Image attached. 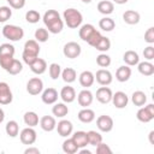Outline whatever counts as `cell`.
<instances>
[{
  "instance_id": "cell-1",
  "label": "cell",
  "mask_w": 154,
  "mask_h": 154,
  "mask_svg": "<svg viewBox=\"0 0 154 154\" xmlns=\"http://www.w3.org/2000/svg\"><path fill=\"white\" fill-rule=\"evenodd\" d=\"M43 23L47 26L48 31L52 34H59L64 28V22L60 18V14L55 10H48L43 14Z\"/></svg>"
},
{
  "instance_id": "cell-2",
  "label": "cell",
  "mask_w": 154,
  "mask_h": 154,
  "mask_svg": "<svg viewBox=\"0 0 154 154\" xmlns=\"http://www.w3.org/2000/svg\"><path fill=\"white\" fill-rule=\"evenodd\" d=\"M38 53H40V46L37 43V41L36 40H28L24 43L22 58H23L24 63L30 66L38 58Z\"/></svg>"
},
{
  "instance_id": "cell-3",
  "label": "cell",
  "mask_w": 154,
  "mask_h": 154,
  "mask_svg": "<svg viewBox=\"0 0 154 154\" xmlns=\"http://www.w3.org/2000/svg\"><path fill=\"white\" fill-rule=\"evenodd\" d=\"M63 17H64L65 24L70 29H77L83 22L82 13L76 8H66L63 13Z\"/></svg>"
},
{
  "instance_id": "cell-4",
  "label": "cell",
  "mask_w": 154,
  "mask_h": 154,
  "mask_svg": "<svg viewBox=\"0 0 154 154\" xmlns=\"http://www.w3.org/2000/svg\"><path fill=\"white\" fill-rule=\"evenodd\" d=\"M14 46L11 43H2L0 45V66L6 71L12 60L14 59Z\"/></svg>"
},
{
  "instance_id": "cell-5",
  "label": "cell",
  "mask_w": 154,
  "mask_h": 154,
  "mask_svg": "<svg viewBox=\"0 0 154 154\" xmlns=\"http://www.w3.org/2000/svg\"><path fill=\"white\" fill-rule=\"evenodd\" d=\"M2 35L10 41H19L24 37V30L18 25L6 24L2 28Z\"/></svg>"
},
{
  "instance_id": "cell-6",
  "label": "cell",
  "mask_w": 154,
  "mask_h": 154,
  "mask_svg": "<svg viewBox=\"0 0 154 154\" xmlns=\"http://www.w3.org/2000/svg\"><path fill=\"white\" fill-rule=\"evenodd\" d=\"M136 118L142 123H149L150 120H153L154 119V105L149 103L144 107H141L136 113Z\"/></svg>"
},
{
  "instance_id": "cell-7",
  "label": "cell",
  "mask_w": 154,
  "mask_h": 154,
  "mask_svg": "<svg viewBox=\"0 0 154 154\" xmlns=\"http://www.w3.org/2000/svg\"><path fill=\"white\" fill-rule=\"evenodd\" d=\"M81 52H82L81 46H79L77 42H75V41L67 42V43L64 46V48H63V53H64V55H65L66 58H69V59L78 58L79 54H81Z\"/></svg>"
},
{
  "instance_id": "cell-8",
  "label": "cell",
  "mask_w": 154,
  "mask_h": 154,
  "mask_svg": "<svg viewBox=\"0 0 154 154\" xmlns=\"http://www.w3.org/2000/svg\"><path fill=\"white\" fill-rule=\"evenodd\" d=\"M19 138H20V142L23 144H26V146H30V144H34L36 142V138H37V134L36 131L31 128V126H28L25 129H23L19 134Z\"/></svg>"
},
{
  "instance_id": "cell-9",
  "label": "cell",
  "mask_w": 154,
  "mask_h": 154,
  "mask_svg": "<svg viewBox=\"0 0 154 154\" xmlns=\"http://www.w3.org/2000/svg\"><path fill=\"white\" fill-rule=\"evenodd\" d=\"M43 90V82L38 77L30 78L26 83V91L30 95H38Z\"/></svg>"
},
{
  "instance_id": "cell-10",
  "label": "cell",
  "mask_w": 154,
  "mask_h": 154,
  "mask_svg": "<svg viewBox=\"0 0 154 154\" xmlns=\"http://www.w3.org/2000/svg\"><path fill=\"white\" fill-rule=\"evenodd\" d=\"M96 126L102 132H109L113 129V119L107 114H102V116L97 117Z\"/></svg>"
},
{
  "instance_id": "cell-11",
  "label": "cell",
  "mask_w": 154,
  "mask_h": 154,
  "mask_svg": "<svg viewBox=\"0 0 154 154\" xmlns=\"http://www.w3.org/2000/svg\"><path fill=\"white\" fill-rule=\"evenodd\" d=\"M13 100L10 85L6 82H0V105H8Z\"/></svg>"
},
{
  "instance_id": "cell-12",
  "label": "cell",
  "mask_w": 154,
  "mask_h": 154,
  "mask_svg": "<svg viewBox=\"0 0 154 154\" xmlns=\"http://www.w3.org/2000/svg\"><path fill=\"white\" fill-rule=\"evenodd\" d=\"M94 76H95L96 82H97L100 85H108V84L112 83V79H113L112 73H111L108 70H106V69H100V70H97V71H96V75H94Z\"/></svg>"
},
{
  "instance_id": "cell-13",
  "label": "cell",
  "mask_w": 154,
  "mask_h": 154,
  "mask_svg": "<svg viewBox=\"0 0 154 154\" xmlns=\"http://www.w3.org/2000/svg\"><path fill=\"white\" fill-rule=\"evenodd\" d=\"M112 95H113L112 90L108 87L102 85V87H100L96 90V95L95 96H96V100L99 102H101V103H108L112 100Z\"/></svg>"
},
{
  "instance_id": "cell-14",
  "label": "cell",
  "mask_w": 154,
  "mask_h": 154,
  "mask_svg": "<svg viewBox=\"0 0 154 154\" xmlns=\"http://www.w3.org/2000/svg\"><path fill=\"white\" fill-rule=\"evenodd\" d=\"M57 131L58 134L61 136V137H67L72 134V130H73V125L70 120H66V119H63L60 120L58 124H57Z\"/></svg>"
},
{
  "instance_id": "cell-15",
  "label": "cell",
  "mask_w": 154,
  "mask_h": 154,
  "mask_svg": "<svg viewBox=\"0 0 154 154\" xmlns=\"http://www.w3.org/2000/svg\"><path fill=\"white\" fill-rule=\"evenodd\" d=\"M58 91L54 89V88H47L42 91V95H41V99H42V102L46 103V105H53L58 101Z\"/></svg>"
},
{
  "instance_id": "cell-16",
  "label": "cell",
  "mask_w": 154,
  "mask_h": 154,
  "mask_svg": "<svg viewBox=\"0 0 154 154\" xmlns=\"http://www.w3.org/2000/svg\"><path fill=\"white\" fill-rule=\"evenodd\" d=\"M114 105L116 108H124L128 106L129 102V97L124 91H116L112 95V100H111Z\"/></svg>"
},
{
  "instance_id": "cell-17",
  "label": "cell",
  "mask_w": 154,
  "mask_h": 154,
  "mask_svg": "<svg viewBox=\"0 0 154 154\" xmlns=\"http://www.w3.org/2000/svg\"><path fill=\"white\" fill-rule=\"evenodd\" d=\"M93 100H94L93 93H91L90 90H88V89L81 90L79 94H78V96H77V101H78L79 106H82V107H88V106H90L91 102H93Z\"/></svg>"
},
{
  "instance_id": "cell-18",
  "label": "cell",
  "mask_w": 154,
  "mask_h": 154,
  "mask_svg": "<svg viewBox=\"0 0 154 154\" xmlns=\"http://www.w3.org/2000/svg\"><path fill=\"white\" fill-rule=\"evenodd\" d=\"M60 97L61 100L65 102V103H71L75 101L76 99V91L70 85H66V87H63L61 90H60Z\"/></svg>"
},
{
  "instance_id": "cell-19",
  "label": "cell",
  "mask_w": 154,
  "mask_h": 154,
  "mask_svg": "<svg viewBox=\"0 0 154 154\" xmlns=\"http://www.w3.org/2000/svg\"><path fill=\"white\" fill-rule=\"evenodd\" d=\"M78 117V120L84 123V124H88V123H91L94 119H95V112L88 107H83V109H81L77 114Z\"/></svg>"
},
{
  "instance_id": "cell-20",
  "label": "cell",
  "mask_w": 154,
  "mask_h": 154,
  "mask_svg": "<svg viewBox=\"0 0 154 154\" xmlns=\"http://www.w3.org/2000/svg\"><path fill=\"white\" fill-rule=\"evenodd\" d=\"M40 126L42 130L45 131H53L57 126V122H55V118L52 117V116H43L41 119H40Z\"/></svg>"
},
{
  "instance_id": "cell-21",
  "label": "cell",
  "mask_w": 154,
  "mask_h": 154,
  "mask_svg": "<svg viewBox=\"0 0 154 154\" xmlns=\"http://www.w3.org/2000/svg\"><path fill=\"white\" fill-rule=\"evenodd\" d=\"M78 81H79V84L84 88H89L94 84V81H95V76L91 71H83L79 77H78Z\"/></svg>"
},
{
  "instance_id": "cell-22",
  "label": "cell",
  "mask_w": 154,
  "mask_h": 154,
  "mask_svg": "<svg viewBox=\"0 0 154 154\" xmlns=\"http://www.w3.org/2000/svg\"><path fill=\"white\" fill-rule=\"evenodd\" d=\"M96 31V29L94 28L93 24H84L81 26L79 31H78V35H79V38L88 42V40L94 35V32Z\"/></svg>"
},
{
  "instance_id": "cell-23",
  "label": "cell",
  "mask_w": 154,
  "mask_h": 154,
  "mask_svg": "<svg viewBox=\"0 0 154 154\" xmlns=\"http://www.w3.org/2000/svg\"><path fill=\"white\" fill-rule=\"evenodd\" d=\"M141 19V16L137 11H134V10H128L123 13V20L126 23V24H130V25H134V24H137Z\"/></svg>"
},
{
  "instance_id": "cell-24",
  "label": "cell",
  "mask_w": 154,
  "mask_h": 154,
  "mask_svg": "<svg viewBox=\"0 0 154 154\" xmlns=\"http://www.w3.org/2000/svg\"><path fill=\"white\" fill-rule=\"evenodd\" d=\"M131 77V69L128 66V65H124V66H119L116 71V78L117 81L119 82H126L129 81V78Z\"/></svg>"
},
{
  "instance_id": "cell-25",
  "label": "cell",
  "mask_w": 154,
  "mask_h": 154,
  "mask_svg": "<svg viewBox=\"0 0 154 154\" xmlns=\"http://www.w3.org/2000/svg\"><path fill=\"white\" fill-rule=\"evenodd\" d=\"M71 138L73 140V142L77 144L78 148H84L88 144V135L85 131H76Z\"/></svg>"
},
{
  "instance_id": "cell-26",
  "label": "cell",
  "mask_w": 154,
  "mask_h": 154,
  "mask_svg": "<svg viewBox=\"0 0 154 154\" xmlns=\"http://www.w3.org/2000/svg\"><path fill=\"white\" fill-rule=\"evenodd\" d=\"M30 70L36 73V75H42L45 73V71L47 70V63L45 59H41V58H37L31 65H30Z\"/></svg>"
},
{
  "instance_id": "cell-27",
  "label": "cell",
  "mask_w": 154,
  "mask_h": 154,
  "mask_svg": "<svg viewBox=\"0 0 154 154\" xmlns=\"http://www.w3.org/2000/svg\"><path fill=\"white\" fill-rule=\"evenodd\" d=\"M123 60L128 66H135L140 63V57L135 51H126L123 55Z\"/></svg>"
},
{
  "instance_id": "cell-28",
  "label": "cell",
  "mask_w": 154,
  "mask_h": 154,
  "mask_svg": "<svg viewBox=\"0 0 154 154\" xmlns=\"http://www.w3.org/2000/svg\"><path fill=\"white\" fill-rule=\"evenodd\" d=\"M138 72L143 76H152L154 73V65L148 60V61H142L137 64Z\"/></svg>"
},
{
  "instance_id": "cell-29",
  "label": "cell",
  "mask_w": 154,
  "mask_h": 154,
  "mask_svg": "<svg viewBox=\"0 0 154 154\" xmlns=\"http://www.w3.org/2000/svg\"><path fill=\"white\" fill-rule=\"evenodd\" d=\"M114 10V5L112 1H108V0H102L97 4V11L105 16L107 14H111Z\"/></svg>"
},
{
  "instance_id": "cell-30",
  "label": "cell",
  "mask_w": 154,
  "mask_h": 154,
  "mask_svg": "<svg viewBox=\"0 0 154 154\" xmlns=\"http://www.w3.org/2000/svg\"><path fill=\"white\" fill-rule=\"evenodd\" d=\"M131 101L135 106H138V107H142L146 102H147V95L141 91V90H136L132 93L131 95Z\"/></svg>"
},
{
  "instance_id": "cell-31",
  "label": "cell",
  "mask_w": 154,
  "mask_h": 154,
  "mask_svg": "<svg viewBox=\"0 0 154 154\" xmlns=\"http://www.w3.org/2000/svg\"><path fill=\"white\" fill-rule=\"evenodd\" d=\"M52 113H53V116H55L58 118H64L69 113V108L65 105V102H58V103H55L53 106Z\"/></svg>"
},
{
  "instance_id": "cell-32",
  "label": "cell",
  "mask_w": 154,
  "mask_h": 154,
  "mask_svg": "<svg viewBox=\"0 0 154 154\" xmlns=\"http://www.w3.org/2000/svg\"><path fill=\"white\" fill-rule=\"evenodd\" d=\"M23 120H24L25 125H28V126H31V128L36 126V125L38 124V122H40V119H38V116H37L35 112H32V111L25 112V113H24V117H23Z\"/></svg>"
},
{
  "instance_id": "cell-33",
  "label": "cell",
  "mask_w": 154,
  "mask_h": 154,
  "mask_svg": "<svg viewBox=\"0 0 154 154\" xmlns=\"http://www.w3.org/2000/svg\"><path fill=\"white\" fill-rule=\"evenodd\" d=\"M61 77H63V81L66 82V83H72L76 81L77 78V72L75 69L72 67H66L61 71Z\"/></svg>"
},
{
  "instance_id": "cell-34",
  "label": "cell",
  "mask_w": 154,
  "mask_h": 154,
  "mask_svg": "<svg viewBox=\"0 0 154 154\" xmlns=\"http://www.w3.org/2000/svg\"><path fill=\"white\" fill-rule=\"evenodd\" d=\"M99 26L101 30L103 31H112L114 28H116V23L112 18L109 17H103L99 20Z\"/></svg>"
},
{
  "instance_id": "cell-35",
  "label": "cell",
  "mask_w": 154,
  "mask_h": 154,
  "mask_svg": "<svg viewBox=\"0 0 154 154\" xmlns=\"http://www.w3.org/2000/svg\"><path fill=\"white\" fill-rule=\"evenodd\" d=\"M5 131H6V134L10 137H17L18 134H19V125H18V123L16 120H10L6 124Z\"/></svg>"
},
{
  "instance_id": "cell-36",
  "label": "cell",
  "mask_w": 154,
  "mask_h": 154,
  "mask_svg": "<svg viewBox=\"0 0 154 154\" xmlns=\"http://www.w3.org/2000/svg\"><path fill=\"white\" fill-rule=\"evenodd\" d=\"M78 149H79V148L77 147V144L73 142L72 138H67V140H65L64 143H63V150H64V153H66V154H75V153L78 152Z\"/></svg>"
},
{
  "instance_id": "cell-37",
  "label": "cell",
  "mask_w": 154,
  "mask_h": 154,
  "mask_svg": "<svg viewBox=\"0 0 154 154\" xmlns=\"http://www.w3.org/2000/svg\"><path fill=\"white\" fill-rule=\"evenodd\" d=\"M95 49L100 51V52H107L109 48H111V41L108 37L106 36H101V38L96 42V45L94 46Z\"/></svg>"
},
{
  "instance_id": "cell-38",
  "label": "cell",
  "mask_w": 154,
  "mask_h": 154,
  "mask_svg": "<svg viewBox=\"0 0 154 154\" xmlns=\"http://www.w3.org/2000/svg\"><path fill=\"white\" fill-rule=\"evenodd\" d=\"M88 135V144H91V146H97L100 142H102V136L100 132L97 131H94V130H90L87 132Z\"/></svg>"
},
{
  "instance_id": "cell-39",
  "label": "cell",
  "mask_w": 154,
  "mask_h": 154,
  "mask_svg": "<svg viewBox=\"0 0 154 154\" xmlns=\"http://www.w3.org/2000/svg\"><path fill=\"white\" fill-rule=\"evenodd\" d=\"M23 70V65H22V63L19 61V60H17V59H13L12 60V63L10 64V66L7 67V72L10 73V75H18L20 71Z\"/></svg>"
},
{
  "instance_id": "cell-40",
  "label": "cell",
  "mask_w": 154,
  "mask_h": 154,
  "mask_svg": "<svg viewBox=\"0 0 154 154\" xmlns=\"http://www.w3.org/2000/svg\"><path fill=\"white\" fill-rule=\"evenodd\" d=\"M25 19H26L28 23L35 24V23H38V20L41 19V16H40L38 11H36V10H29L25 13Z\"/></svg>"
},
{
  "instance_id": "cell-41",
  "label": "cell",
  "mask_w": 154,
  "mask_h": 154,
  "mask_svg": "<svg viewBox=\"0 0 154 154\" xmlns=\"http://www.w3.org/2000/svg\"><path fill=\"white\" fill-rule=\"evenodd\" d=\"M48 37H49V35H48V30L47 29H45V28L36 29V31H35V40L37 42H46V41H48Z\"/></svg>"
},
{
  "instance_id": "cell-42",
  "label": "cell",
  "mask_w": 154,
  "mask_h": 154,
  "mask_svg": "<svg viewBox=\"0 0 154 154\" xmlns=\"http://www.w3.org/2000/svg\"><path fill=\"white\" fill-rule=\"evenodd\" d=\"M96 64L100 67H108L111 65V57L105 53H101L96 57Z\"/></svg>"
},
{
  "instance_id": "cell-43",
  "label": "cell",
  "mask_w": 154,
  "mask_h": 154,
  "mask_svg": "<svg viewBox=\"0 0 154 154\" xmlns=\"http://www.w3.org/2000/svg\"><path fill=\"white\" fill-rule=\"evenodd\" d=\"M61 75V67L57 63H52L49 65V76L52 79H58V77Z\"/></svg>"
},
{
  "instance_id": "cell-44",
  "label": "cell",
  "mask_w": 154,
  "mask_h": 154,
  "mask_svg": "<svg viewBox=\"0 0 154 154\" xmlns=\"http://www.w3.org/2000/svg\"><path fill=\"white\" fill-rule=\"evenodd\" d=\"M12 16V10L8 6H1L0 7V23H4L8 20Z\"/></svg>"
},
{
  "instance_id": "cell-45",
  "label": "cell",
  "mask_w": 154,
  "mask_h": 154,
  "mask_svg": "<svg viewBox=\"0 0 154 154\" xmlns=\"http://www.w3.org/2000/svg\"><path fill=\"white\" fill-rule=\"evenodd\" d=\"M96 153H97V154H111V153H112V149L108 147V144L100 142V143L96 146Z\"/></svg>"
},
{
  "instance_id": "cell-46",
  "label": "cell",
  "mask_w": 154,
  "mask_h": 154,
  "mask_svg": "<svg viewBox=\"0 0 154 154\" xmlns=\"http://www.w3.org/2000/svg\"><path fill=\"white\" fill-rule=\"evenodd\" d=\"M144 41L148 43H154V28L150 26L147 29V31L144 32Z\"/></svg>"
},
{
  "instance_id": "cell-47",
  "label": "cell",
  "mask_w": 154,
  "mask_h": 154,
  "mask_svg": "<svg viewBox=\"0 0 154 154\" xmlns=\"http://www.w3.org/2000/svg\"><path fill=\"white\" fill-rule=\"evenodd\" d=\"M7 2L10 4V7L16 10H20L25 5V0H7Z\"/></svg>"
},
{
  "instance_id": "cell-48",
  "label": "cell",
  "mask_w": 154,
  "mask_h": 154,
  "mask_svg": "<svg viewBox=\"0 0 154 154\" xmlns=\"http://www.w3.org/2000/svg\"><path fill=\"white\" fill-rule=\"evenodd\" d=\"M143 55L147 60H153L154 59V47L153 46L146 47L144 51H143Z\"/></svg>"
},
{
  "instance_id": "cell-49",
  "label": "cell",
  "mask_w": 154,
  "mask_h": 154,
  "mask_svg": "<svg viewBox=\"0 0 154 154\" xmlns=\"http://www.w3.org/2000/svg\"><path fill=\"white\" fill-rule=\"evenodd\" d=\"M101 36H102V35L100 34V31H97V30H96V31L94 32V35L88 40V42H87V43H88V45H90L91 47H94V46L96 45V42L101 38Z\"/></svg>"
},
{
  "instance_id": "cell-50",
  "label": "cell",
  "mask_w": 154,
  "mask_h": 154,
  "mask_svg": "<svg viewBox=\"0 0 154 154\" xmlns=\"http://www.w3.org/2000/svg\"><path fill=\"white\" fill-rule=\"evenodd\" d=\"M24 154H40V149L35 147H29L24 150Z\"/></svg>"
},
{
  "instance_id": "cell-51",
  "label": "cell",
  "mask_w": 154,
  "mask_h": 154,
  "mask_svg": "<svg viewBox=\"0 0 154 154\" xmlns=\"http://www.w3.org/2000/svg\"><path fill=\"white\" fill-rule=\"evenodd\" d=\"M4 119H5V112L2 108H0V124L4 122Z\"/></svg>"
},
{
  "instance_id": "cell-52",
  "label": "cell",
  "mask_w": 154,
  "mask_h": 154,
  "mask_svg": "<svg viewBox=\"0 0 154 154\" xmlns=\"http://www.w3.org/2000/svg\"><path fill=\"white\" fill-rule=\"evenodd\" d=\"M113 2H116V4H118V5H123V4H126L128 2V0H112Z\"/></svg>"
},
{
  "instance_id": "cell-53",
  "label": "cell",
  "mask_w": 154,
  "mask_h": 154,
  "mask_svg": "<svg viewBox=\"0 0 154 154\" xmlns=\"http://www.w3.org/2000/svg\"><path fill=\"white\" fill-rule=\"evenodd\" d=\"M153 135H154V131H150L149 132V141H150L152 144H154V142H153Z\"/></svg>"
},
{
  "instance_id": "cell-54",
  "label": "cell",
  "mask_w": 154,
  "mask_h": 154,
  "mask_svg": "<svg viewBox=\"0 0 154 154\" xmlns=\"http://www.w3.org/2000/svg\"><path fill=\"white\" fill-rule=\"evenodd\" d=\"M81 154H90V150H87V149H82V150H81Z\"/></svg>"
},
{
  "instance_id": "cell-55",
  "label": "cell",
  "mask_w": 154,
  "mask_h": 154,
  "mask_svg": "<svg viewBox=\"0 0 154 154\" xmlns=\"http://www.w3.org/2000/svg\"><path fill=\"white\" fill-rule=\"evenodd\" d=\"M82 1H83V2H84V4H89V2H90V1H91V0H82Z\"/></svg>"
},
{
  "instance_id": "cell-56",
  "label": "cell",
  "mask_w": 154,
  "mask_h": 154,
  "mask_svg": "<svg viewBox=\"0 0 154 154\" xmlns=\"http://www.w3.org/2000/svg\"><path fill=\"white\" fill-rule=\"evenodd\" d=\"M6 1H7V0H6Z\"/></svg>"
}]
</instances>
